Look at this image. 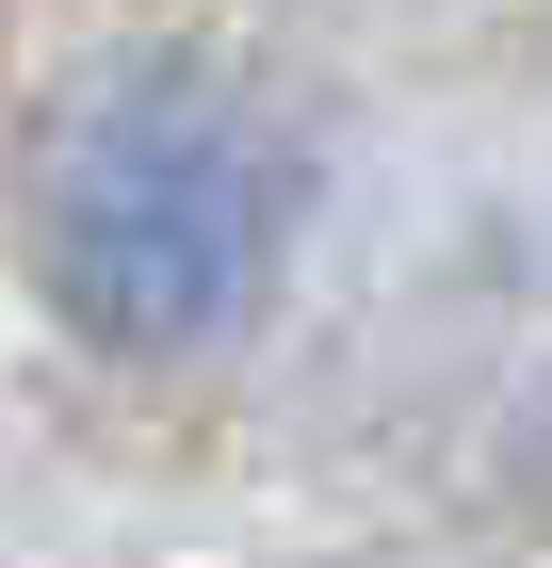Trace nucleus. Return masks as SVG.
Wrapping results in <instances>:
<instances>
[{
  "instance_id": "1",
  "label": "nucleus",
  "mask_w": 552,
  "mask_h": 568,
  "mask_svg": "<svg viewBox=\"0 0 552 568\" xmlns=\"http://www.w3.org/2000/svg\"><path fill=\"white\" fill-rule=\"evenodd\" d=\"M293 212H309V163L244 82H212V65H114L33 163V276L66 293L82 342L195 357L277 293Z\"/></svg>"
}]
</instances>
